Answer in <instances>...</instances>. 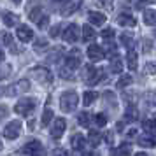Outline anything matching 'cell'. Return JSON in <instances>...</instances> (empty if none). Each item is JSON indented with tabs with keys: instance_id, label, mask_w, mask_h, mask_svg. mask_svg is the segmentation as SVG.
Segmentation results:
<instances>
[{
	"instance_id": "6da1fadb",
	"label": "cell",
	"mask_w": 156,
	"mask_h": 156,
	"mask_svg": "<svg viewBox=\"0 0 156 156\" xmlns=\"http://www.w3.org/2000/svg\"><path fill=\"white\" fill-rule=\"evenodd\" d=\"M79 104V97L76 91H65L62 95V98H60V107H62V111L63 112H72V111H76V107Z\"/></svg>"
},
{
	"instance_id": "7a4b0ae2",
	"label": "cell",
	"mask_w": 156,
	"mask_h": 156,
	"mask_svg": "<svg viewBox=\"0 0 156 156\" xmlns=\"http://www.w3.org/2000/svg\"><path fill=\"white\" fill-rule=\"evenodd\" d=\"M102 79H104V70H102V69H95L91 65H86L84 67V81L90 86L100 83Z\"/></svg>"
},
{
	"instance_id": "3957f363",
	"label": "cell",
	"mask_w": 156,
	"mask_h": 156,
	"mask_svg": "<svg viewBox=\"0 0 156 156\" xmlns=\"http://www.w3.org/2000/svg\"><path fill=\"white\" fill-rule=\"evenodd\" d=\"M20 133H21V121H11V123H7L5 126H4V137L5 139H9V140H14V139H18L20 137Z\"/></svg>"
},
{
	"instance_id": "277c9868",
	"label": "cell",
	"mask_w": 156,
	"mask_h": 156,
	"mask_svg": "<svg viewBox=\"0 0 156 156\" xmlns=\"http://www.w3.org/2000/svg\"><path fill=\"white\" fill-rule=\"evenodd\" d=\"M34 109H35V100L34 98H21L14 105V111L18 114H21V116H28Z\"/></svg>"
},
{
	"instance_id": "5b68a950",
	"label": "cell",
	"mask_w": 156,
	"mask_h": 156,
	"mask_svg": "<svg viewBox=\"0 0 156 156\" xmlns=\"http://www.w3.org/2000/svg\"><path fill=\"white\" fill-rule=\"evenodd\" d=\"M32 76L39 83H51L53 81V76H51V72L46 67H35V69H32Z\"/></svg>"
},
{
	"instance_id": "8992f818",
	"label": "cell",
	"mask_w": 156,
	"mask_h": 156,
	"mask_svg": "<svg viewBox=\"0 0 156 156\" xmlns=\"http://www.w3.org/2000/svg\"><path fill=\"white\" fill-rule=\"evenodd\" d=\"M79 34H81V28H79L77 25H69L67 28L63 30V41L65 42H76L79 39Z\"/></svg>"
},
{
	"instance_id": "52a82bcc",
	"label": "cell",
	"mask_w": 156,
	"mask_h": 156,
	"mask_svg": "<svg viewBox=\"0 0 156 156\" xmlns=\"http://www.w3.org/2000/svg\"><path fill=\"white\" fill-rule=\"evenodd\" d=\"M65 63H67V67L72 69V70L79 69V65H81V53H79V49H72L70 53L65 56Z\"/></svg>"
},
{
	"instance_id": "ba28073f",
	"label": "cell",
	"mask_w": 156,
	"mask_h": 156,
	"mask_svg": "<svg viewBox=\"0 0 156 156\" xmlns=\"http://www.w3.org/2000/svg\"><path fill=\"white\" fill-rule=\"evenodd\" d=\"M65 126H67V121H65L63 118H56L55 123H53V126H51V137L60 139L65 132Z\"/></svg>"
},
{
	"instance_id": "9c48e42d",
	"label": "cell",
	"mask_w": 156,
	"mask_h": 156,
	"mask_svg": "<svg viewBox=\"0 0 156 156\" xmlns=\"http://www.w3.org/2000/svg\"><path fill=\"white\" fill-rule=\"evenodd\" d=\"M88 58H90L91 62H100V60L105 58V53H104V49H102L100 46L91 44V46L88 48Z\"/></svg>"
},
{
	"instance_id": "30bf717a",
	"label": "cell",
	"mask_w": 156,
	"mask_h": 156,
	"mask_svg": "<svg viewBox=\"0 0 156 156\" xmlns=\"http://www.w3.org/2000/svg\"><path fill=\"white\" fill-rule=\"evenodd\" d=\"M39 151H42V144L39 140H30L25 144V147L21 149V153L23 154H27V156H34L35 153H39Z\"/></svg>"
},
{
	"instance_id": "8fae6325",
	"label": "cell",
	"mask_w": 156,
	"mask_h": 156,
	"mask_svg": "<svg viewBox=\"0 0 156 156\" xmlns=\"http://www.w3.org/2000/svg\"><path fill=\"white\" fill-rule=\"evenodd\" d=\"M30 90V83L27 79H21L14 88H9V91H4V95H16V93H25Z\"/></svg>"
},
{
	"instance_id": "7c38bea8",
	"label": "cell",
	"mask_w": 156,
	"mask_h": 156,
	"mask_svg": "<svg viewBox=\"0 0 156 156\" xmlns=\"http://www.w3.org/2000/svg\"><path fill=\"white\" fill-rule=\"evenodd\" d=\"M16 35H18V39H20L21 42H28V41L34 39V32H32V28H28V27H20V28L16 30Z\"/></svg>"
},
{
	"instance_id": "4fadbf2b",
	"label": "cell",
	"mask_w": 156,
	"mask_h": 156,
	"mask_svg": "<svg viewBox=\"0 0 156 156\" xmlns=\"http://www.w3.org/2000/svg\"><path fill=\"white\" fill-rule=\"evenodd\" d=\"M130 154H132V146L126 142V144H121L118 149H112L109 156H130Z\"/></svg>"
},
{
	"instance_id": "5bb4252c",
	"label": "cell",
	"mask_w": 156,
	"mask_h": 156,
	"mask_svg": "<svg viewBox=\"0 0 156 156\" xmlns=\"http://www.w3.org/2000/svg\"><path fill=\"white\" fill-rule=\"evenodd\" d=\"M139 119V109L133 105V104H130L126 109V112H125V121H128V123H133V121Z\"/></svg>"
},
{
	"instance_id": "9a60e30c",
	"label": "cell",
	"mask_w": 156,
	"mask_h": 156,
	"mask_svg": "<svg viewBox=\"0 0 156 156\" xmlns=\"http://www.w3.org/2000/svg\"><path fill=\"white\" fill-rule=\"evenodd\" d=\"M88 18H90V23H91V25H97V27H100V25L105 23V14H102L98 11H91V12L88 14Z\"/></svg>"
},
{
	"instance_id": "2e32d148",
	"label": "cell",
	"mask_w": 156,
	"mask_h": 156,
	"mask_svg": "<svg viewBox=\"0 0 156 156\" xmlns=\"http://www.w3.org/2000/svg\"><path fill=\"white\" fill-rule=\"evenodd\" d=\"M70 144H72V147L76 149V151H83V149H84V146H86V139L81 133H76L74 137H72Z\"/></svg>"
},
{
	"instance_id": "e0dca14e",
	"label": "cell",
	"mask_w": 156,
	"mask_h": 156,
	"mask_svg": "<svg viewBox=\"0 0 156 156\" xmlns=\"http://www.w3.org/2000/svg\"><path fill=\"white\" fill-rule=\"evenodd\" d=\"M139 144L144 146V147H154L156 146V139L151 133H146V135H142V137H139Z\"/></svg>"
},
{
	"instance_id": "ac0fdd59",
	"label": "cell",
	"mask_w": 156,
	"mask_h": 156,
	"mask_svg": "<svg viewBox=\"0 0 156 156\" xmlns=\"http://www.w3.org/2000/svg\"><path fill=\"white\" fill-rule=\"evenodd\" d=\"M81 35H83V41H84V42H90V41L95 39L97 34H95V30H93L90 25H84V27L81 28Z\"/></svg>"
},
{
	"instance_id": "d6986e66",
	"label": "cell",
	"mask_w": 156,
	"mask_h": 156,
	"mask_svg": "<svg viewBox=\"0 0 156 156\" xmlns=\"http://www.w3.org/2000/svg\"><path fill=\"white\" fill-rule=\"evenodd\" d=\"M2 16H4V25H5V27H14V25L20 23V18L16 14H12V12H7V11H5Z\"/></svg>"
},
{
	"instance_id": "ffe728a7",
	"label": "cell",
	"mask_w": 156,
	"mask_h": 156,
	"mask_svg": "<svg viewBox=\"0 0 156 156\" xmlns=\"http://www.w3.org/2000/svg\"><path fill=\"white\" fill-rule=\"evenodd\" d=\"M126 63H128V69H130V70H137V53H135L133 49H128Z\"/></svg>"
},
{
	"instance_id": "44dd1931",
	"label": "cell",
	"mask_w": 156,
	"mask_h": 156,
	"mask_svg": "<svg viewBox=\"0 0 156 156\" xmlns=\"http://www.w3.org/2000/svg\"><path fill=\"white\" fill-rule=\"evenodd\" d=\"M118 23H119L121 27H130V28L137 25V21H135V20H133L130 14H121L119 18H118Z\"/></svg>"
},
{
	"instance_id": "7402d4cb",
	"label": "cell",
	"mask_w": 156,
	"mask_h": 156,
	"mask_svg": "<svg viewBox=\"0 0 156 156\" xmlns=\"http://www.w3.org/2000/svg\"><path fill=\"white\" fill-rule=\"evenodd\" d=\"M77 5H79L77 2H74V0H69V2H67V4L63 5V9H62V14H63V16H70L72 12L77 9Z\"/></svg>"
},
{
	"instance_id": "603a6c76",
	"label": "cell",
	"mask_w": 156,
	"mask_h": 156,
	"mask_svg": "<svg viewBox=\"0 0 156 156\" xmlns=\"http://www.w3.org/2000/svg\"><path fill=\"white\" fill-rule=\"evenodd\" d=\"M121 70H123V62H121V58L112 56V60H111V72H114V74H119Z\"/></svg>"
},
{
	"instance_id": "cb8c5ba5",
	"label": "cell",
	"mask_w": 156,
	"mask_h": 156,
	"mask_svg": "<svg viewBox=\"0 0 156 156\" xmlns=\"http://www.w3.org/2000/svg\"><path fill=\"white\" fill-rule=\"evenodd\" d=\"M88 140H90V144H91V146H98L100 140H102V135H100V132L91 130V132H90V135H88Z\"/></svg>"
},
{
	"instance_id": "d4e9b609",
	"label": "cell",
	"mask_w": 156,
	"mask_h": 156,
	"mask_svg": "<svg viewBox=\"0 0 156 156\" xmlns=\"http://www.w3.org/2000/svg\"><path fill=\"white\" fill-rule=\"evenodd\" d=\"M97 97H98L97 91H86L84 95H83V104H84V105H91L93 102L97 100Z\"/></svg>"
},
{
	"instance_id": "484cf974",
	"label": "cell",
	"mask_w": 156,
	"mask_h": 156,
	"mask_svg": "<svg viewBox=\"0 0 156 156\" xmlns=\"http://www.w3.org/2000/svg\"><path fill=\"white\" fill-rule=\"evenodd\" d=\"M144 23L146 25H156V11H146L144 12Z\"/></svg>"
},
{
	"instance_id": "4316f807",
	"label": "cell",
	"mask_w": 156,
	"mask_h": 156,
	"mask_svg": "<svg viewBox=\"0 0 156 156\" xmlns=\"http://www.w3.org/2000/svg\"><path fill=\"white\" fill-rule=\"evenodd\" d=\"M142 128H144L147 133L156 132V118H153V119H146L144 123H142Z\"/></svg>"
},
{
	"instance_id": "83f0119b",
	"label": "cell",
	"mask_w": 156,
	"mask_h": 156,
	"mask_svg": "<svg viewBox=\"0 0 156 156\" xmlns=\"http://www.w3.org/2000/svg\"><path fill=\"white\" fill-rule=\"evenodd\" d=\"M53 116H55V114H53V111H51V109H46V111H44L42 121H41V123H42V126H48V125H49L51 119H53Z\"/></svg>"
},
{
	"instance_id": "f1b7e54d",
	"label": "cell",
	"mask_w": 156,
	"mask_h": 156,
	"mask_svg": "<svg viewBox=\"0 0 156 156\" xmlns=\"http://www.w3.org/2000/svg\"><path fill=\"white\" fill-rule=\"evenodd\" d=\"M132 81H133V79H132V76H123V77L118 81V84H116V86H118L119 90H123V88H126V86L132 84Z\"/></svg>"
},
{
	"instance_id": "f546056e",
	"label": "cell",
	"mask_w": 156,
	"mask_h": 156,
	"mask_svg": "<svg viewBox=\"0 0 156 156\" xmlns=\"http://www.w3.org/2000/svg\"><path fill=\"white\" fill-rule=\"evenodd\" d=\"M121 44L126 46L128 49H132V46H133V37L130 35V34H123V35H121Z\"/></svg>"
},
{
	"instance_id": "4dcf8cb0",
	"label": "cell",
	"mask_w": 156,
	"mask_h": 156,
	"mask_svg": "<svg viewBox=\"0 0 156 156\" xmlns=\"http://www.w3.org/2000/svg\"><path fill=\"white\" fill-rule=\"evenodd\" d=\"M77 121H79V125H81V126H90V114L88 112H81L77 116Z\"/></svg>"
},
{
	"instance_id": "1f68e13d",
	"label": "cell",
	"mask_w": 156,
	"mask_h": 156,
	"mask_svg": "<svg viewBox=\"0 0 156 156\" xmlns=\"http://www.w3.org/2000/svg\"><path fill=\"white\" fill-rule=\"evenodd\" d=\"M42 16L44 14H42V9H41V7H35V9H32V11H30V20H32V21H39Z\"/></svg>"
},
{
	"instance_id": "d6a6232c",
	"label": "cell",
	"mask_w": 156,
	"mask_h": 156,
	"mask_svg": "<svg viewBox=\"0 0 156 156\" xmlns=\"http://www.w3.org/2000/svg\"><path fill=\"white\" fill-rule=\"evenodd\" d=\"M95 123H97V126H105L107 125V116L104 112H98L95 116Z\"/></svg>"
},
{
	"instance_id": "836d02e7",
	"label": "cell",
	"mask_w": 156,
	"mask_h": 156,
	"mask_svg": "<svg viewBox=\"0 0 156 156\" xmlns=\"http://www.w3.org/2000/svg\"><path fill=\"white\" fill-rule=\"evenodd\" d=\"M116 35V32H114L112 28H105V30H102V37L104 39H107V41H111L112 37Z\"/></svg>"
},
{
	"instance_id": "e575fe53",
	"label": "cell",
	"mask_w": 156,
	"mask_h": 156,
	"mask_svg": "<svg viewBox=\"0 0 156 156\" xmlns=\"http://www.w3.org/2000/svg\"><path fill=\"white\" fill-rule=\"evenodd\" d=\"M72 69H69V67H67V69H60V76H62V77L63 79H74V76H72Z\"/></svg>"
},
{
	"instance_id": "d590c367",
	"label": "cell",
	"mask_w": 156,
	"mask_h": 156,
	"mask_svg": "<svg viewBox=\"0 0 156 156\" xmlns=\"http://www.w3.org/2000/svg\"><path fill=\"white\" fill-rule=\"evenodd\" d=\"M60 28H62L60 25L51 27V28H49V37H53V39H55V37H58V35H60Z\"/></svg>"
},
{
	"instance_id": "8d00e7d4",
	"label": "cell",
	"mask_w": 156,
	"mask_h": 156,
	"mask_svg": "<svg viewBox=\"0 0 156 156\" xmlns=\"http://www.w3.org/2000/svg\"><path fill=\"white\" fill-rule=\"evenodd\" d=\"M48 23H49V18L44 14L42 18H41L39 21H37V25H39V28H46V27H48Z\"/></svg>"
},
{
	"instance_id": "74e56055",
	"label": "cell",
	"mask_w": 156,
	"mask_h": 156,
	"mask_svg": "<svg viewBox=\"0 0 156 156\" xmlns=\"http://www.w3.org/2000/svg\"><path fill=\"white\" fill-rule=\"evenodd\" d=\"M2 41H4V46H11V44H12V37L4 32V34H2Z\"/></svg>"
},
{
	"instance_id": "f35d334b",
	"label": "cell",
	"mask_w": 156,
	"mask_h": 156,
	"mask_svg": "<svg viewBox=\"0 0 156 156\" xmlns=\"http://www.w3.org/2000/svg\"><path fill=\"white\" fill-rule=\"evenodd\" d=\"M146 72H147V74H156V62L146 65Z\"/></svg>"
},
{
	"instance_id": "ab89813d",
	"label": "cell",
	"mask_w": 156,
	"mask_h": 156,
	"mask_svg": "<svg viewBox=\"0 0 156 156\" xmlns=\"http://www.w3.org/2000/svg\"><path fill=\"white\" fill-rule=\"evenodd\" d=\"M51 156H69V153H67L65 149H55V151L51 153Z\"/></svg>"
},
{
	"instance_id": "60d3db41",
	"label": "cell",
	"mask_w": 156,
	"mask_h": 156,
	"mask_svg": "<svg viewBox=\"0 0 156 156\" xmlns=\"http://www.w3.org/2000/svg\"><path fill=\"white\" fill-rule=\"evenodd\" d=\"M147 4H149V0H137V2H135V7L137 9H144Z\"/></svg>"
},
{
	"instance_id": "b9f144b4",
	"label": "cell",
	"mask_w": 156,
	"mask_h": 156,
	"mask_svg": "<svg viewBox=\"0 0 156 156\" xmlns=\"http://www.w3.org/2000/svg\"><path fill=\"white\" fill-rule=\"evenodd\" d=\"M48 46V42L46 41H37V44H35V51H39V49H44Z\"/></svg>"
},
{
	"instance_id": "7bdbcfd3",
	"label": "cell",
	"mask_w": 156,
	"mask_h": 156,
	"mask_svg": "<svg viewBox=\"0 0 156 156\" xmlns=\"http://www.w3.org/2000/svg\"><path fill=\"white\" fill-rule=\"evenodd\" d=\"M7 74H9V67H7L5 63H4V65H2V79L7 77Z\"/></svg>"
},
{
	"instance_id": "ee69618b",
	"label": "cell",
	"mask_w": 156,
	"mask_h": 156,
	"mask_svg": "<svg viewBox=\"0 0 156 156\" xmlns=\"http://www.w3.org/2000/svg\"><path fill=\"white\" fill-rule=\"evenodd\" d=\"M128 137H130V139H133V137H137V130H135V128H132V130H128Z\"/></svg>"
},
{
	"instance_id": "f6af8a7d",
	"label": "cell",
	"mask_w": 156,
	"mask_h": 156,
	"mask_svg": "<svg viewBox=\"0 0 156 156\" xmlns=\"http://www.w3.org/2000/svg\"><path fill=\"white\" fill-rule=\"evenodd\" d=\"M105 140L109 142V144H112V140H114V137H112V133H111V132H109V133L105 135Z\"/></svg>"
},
{
	"instance_id": "bcb514c9",
	"label": "cell",
	"mask_w": 156,
	"mask_h": 156,
	"mask_svg": "<svg viewBox=\"0 0 156 156\" xmlns=\"http://www.w3.org/2000/svg\"><path fill=\"white\" fill-rule=\"evenodd\" d=\"M149 46H151V42L149 41H144V51L146 53H149Z\"/></svg>"
},
{
	"instance_id": "7dc6e473",
	"label": "cell",
	"mask_w": 156,
	"mask_h": 156,
	"mask_svg": "<svg viewBox=\"0 0 156 156\" xmlns=\"http://www.w3.org/2000/svg\"><path fill=\"white\" fill-rule=\"evenodd\" d=\"M83 156H98V154H97L95 151H91V153H88V151H84V153H83Z\"/></svg>"
},
{
	"instance_id": "c3c4849f",
	"label": "cell",
	"mask_w": 156,
	"mask_h": 156,
	"mask_svg": "<svg viewBox=\"0 0 156 156\" xmlns=\"http://www.w3.org/2000/svg\"><path fill=\"white\" fill-rule=\"evenodd\" d=\"M34 156H44V151H39V153H35Z\"/></svg>"
},
{
	"instance_id": "681fc988",
	"label": "cell",
	"mask_w": 156,
	"mask_h": 156,
	"mask_svg": "<svg viewBox=\"0 0 156 156\" xmlns=\"http://www.w3.org/2000/svg\"><path fill=\"white\" fill-rule=\"evenodd\" d=\"M135 156H147V154H146V153H137Z\"/></svg>"
},
{
	"instance_id": "f907efd6",
	"label": "cell",
	"mask_w": 156,
	"mask_h": 156,
	"mask_svg": "<svg viewBox=\"0 0 156 156\" xmlns=\"http://www.w3.org/2000/svg\"><path fill=\"white\" fill-rule=\"evenodd\" d=\"M12 2H14V4H21V0H12Z\"/></svg>"
},
{
	"instance_id": "816d5d0a",
	"label": "cell",
	"mask_w": 156,
	"mask_h": 156,
	"mask_svg": "<svg viewBox=\"0 0 156 156\" xmlns=\"http://www.w3.org/2000/svg\"><path fill=\"white\" fill-rule=\"evenodd\" d=\"M53 2H62V0H53Z\"/></svg>"
},
{
	"instance_id": "f5cc1de1",
	"label": "cell",
	"mask_w": 156,
	"mask_h": 156,
	"mask_svg": "<svg viewBox=\"0 0 156 156\" xmlns=\"http://www.w3.org/2000/svg\"><path fill=\"white\" fill-rule=\"evenodd\" d=\"M154 118H156V116H154Z\"/></svg>"
}]
</instances>
